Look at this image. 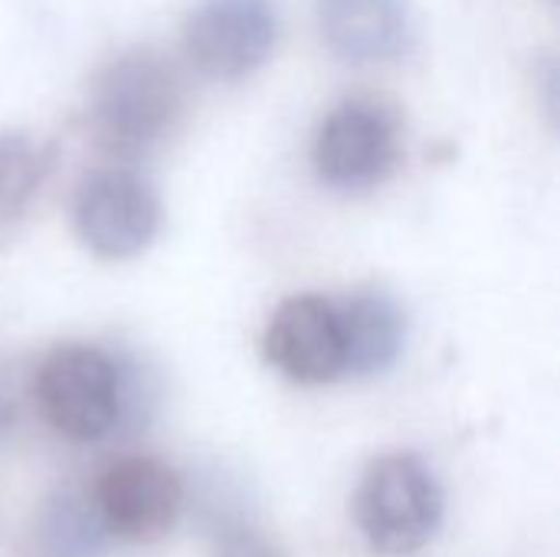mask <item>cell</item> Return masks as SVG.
Here are the masks:
<instances>
[{
	"label": "cell",
	"mask_w": 560,
	"mask_h": 557,
	"mask_svg": "<svg viewBox=\"0 0 560 557\" xmlns=\"http://www.w3.org/2000/svg\"><path fill=\"white\" fill-rule=\"evenodd\" d=\"M184 112V85L174 66L154 49L115 56L92 82L89 121L95 141L118 154L138 158L158 148Z\"/></svg>",
	"instance_id": "cell-1"
},
{
	"label": "cell",
	"mask_w": 560,
	"mask_h": 557,
	"mask_svg": "<svg viewBox=\"0 0 560 557\" xmlns=\"http://www.w3.org/2000/svg\"><path fill=\"white\" fill-rule=\"evenodd\" d=\"M446 515L436 473L413 453H390L368 466L354 492V522L371 552L410 557L423 552Z\"/></svg>",
	"instance_id": "cell-2"
},
{
	"label": "cell",
	"mask_w": 560,
	"mask_h": 557,
	"mask_svg": "<svg viewBox=\"0 0 560 557\" xmlns=\"http://www.w3.org/2000/svg\"><path fill=\"white\" fill-rule=\"evenodd\" d=\"M43 420L72 443H95L115 430L125 410L118 361L82 341L52 348L33 381Z\"/></svg>",
	"instance_id": "cell-3"
},
{
	"label": "cell",
	"mask_w": 560,
	"mask_h": 557,
	"mask_svg": "<svg viewBox=\"0 0 560 557\" xmlns=\"http://www.w3.org/2000/svg\"><path fill=\"white\" fill-rule=\"evenodd\" d=\"M312 164L325 187L361 194L400 164V121L381 98H345L318 125Z\"/></svg>",
	"instance_id": "cell-4"
},
{
	"label": "cell",
	"mask_w": 560,
	"mask_h": 557,
	"mask_svg": "<svg viewBox=\"0 0 560 557\" xmlns=\"http://www.w3.org/2000/svg\"><path fill=\"white\" fill-rule=\"evenodd\" d=\"M72 223L95 256L131 259L154 243L161 230V200L141 174L128 167H98L75 187Z\"/></svg>",
	"instance_id": "cell-5"
},
{
	"label": "cell",
	"mask_w": 560,
	"mask_h": 557,
	"mask_svg": "<svg viewBox=\"0 0 560 557\" xmlns=\"http://www.w3.org/2000/svg\"><path fill=\"white\" fill-rule=\"evenodd\" d=\"M276 36V0H200L184 20L187 56L213 79H243L259 69Z\"/></svg>",
	"instance_id": "cell-6"
},
{
	"label": "cell",
	"mask_w": 560,
	"mask_h": 557,
	"mask_svg": "<svg viewBox=\"0 0 560 557\" xmlns=\"http://www.w3.org/2000/svg\"><path fill=\"white\" fill-rule=\"evenodd\" d=\"M92 499L112 538L158 542L180 519L184 483L158 456H121L102 469Z\"/></svg>",
	"instance_id": "cell-7"
},
{
	"label": "cell",
	"mask_w": 560,
	"mask_h": 557,
	"mask_svg": "<svg viewBox=\"0 0 560 557\" xmlns=\"http://www.w3.org/2000/svg\"><path fill=\"white\" fill-rule=\"evenodd\" d=\"M266 361L295 384H331L348 374L345 332L335 299L292 295L285 299L262 335Z\"/></svg>",
	"instance_id": "cell-8"
},
{
	"label": "cell",
	"mask_w": 560,
	"mask_h": 557,
	"mask_svg": "<svg viewBox=\"0 0 560 557\" xmlns=\"http://www.w3.org/2000/svg\"><path fill=\"white\" fill-rule=\"evenodd\" d=\"M322 36L348 62H381L407 49L413 36L410 0H322Z\"/></svg>",
	"instance_id": "cell-9"
},
{
	"label": "cell",
	"mask_w": 560,
	"mask_h": 557,
	"mask_svg": "<svg viewBox=\"0 0 560 557\" xmlns=\"http://www.w3.org/2000/svg\"><path fill=\"white\" fill-rule=\"evenodd\" d=\"M335 305L341 315L348 371L361 378L387 371L400 358L407 338L400 305L381 289H358Z\"/></svg>",
	"instance_id": "cell-10"
},
{
	"label": "cell",
	"mask_w": 560,
	"mask_h": 557,
	"mask_svg": "<svg viewBox=\"0 0 560 557\" xmlns=\"http://www.w3.org/2000/svg\"><path fill=\"white\" fill-rule=\"evenodd\" d=\"M108 538L92 492L82 486H62L36 519L33 557H102Z\"/></svg>",
	"instance_id": "cell-11"
},
{
	"label": "cell",
	"mask_w": 560,
	"mask_h": 557,
	"mask_svg": "<svg viewBox=\"0 0 560 557\" xmlns=\"http://www.w3.org/2000/svg\"><path fill=\"white\" fill-rule=\"evenodd\" d=\"M49 167L52 151L43 141L23 131H0V233H10L26 220Z\"/></svg>",
	"instance_id": "cell-12"
},
{
	"label": "cell",
	"mask_w": 560,
	"mask_h": 557,
	"mask_svg": "<svg viewBox=\"0 0 560 557\" xmlns=\"http://www.w3.org/2000/svg\"><path fill=\"white\" fill-rule=\"evenodd\" d=\"M217 557H279V552L253 529H233L223 535Z\"/></svg>",
	"instance_id": "cell-13"
}]
</instances>
